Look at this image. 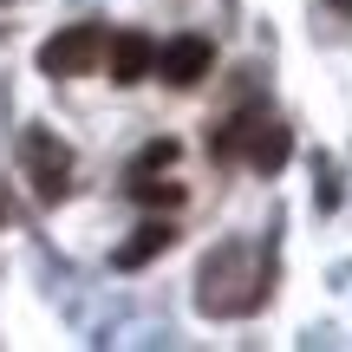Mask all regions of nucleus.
<instances>
[{
	"instance_id": "1",
	"label": "nucleus",
	"mask_w": 352,
	"mask_h": 352,
	"mask_svg": "<svg viewBox=\"0 0 352 352\" xmlns=\"http://www.w3.org/2000/svg\"><path fill=\"white\" fill-rule=\"evenodd\" d=\"M98 52H104V33H98V26H65L59 39H46L39 65H46L52 78H72V72H85V65H98Z\"/></svg>"
},
{
	"instance_id": "2",
	"label": "nucleus",
	"mask_w": 352,
	"mask_h": 352,
	"mask_svg": "<svg viewBox=\"0 0 352 352\" xmlns=\"http://www.w3.org/2000/svg\"><path fill=\"white\" fill-rule=\"evenodd\" d=\"M157 65H164L170 85H196V78L215 65V46L202 33H183V39H170V46H164V59H157Z\"/></svg>"
},
{
	"instance_id": "3",
	"label": "nucleus",
	"mask_w": 352,
	"mask_h": 352,
	"mask_svg": "<svg viewBox=\"0 0 352 352\" xmlns=\"http://www.w3.org/2000/svg\"><path fill=\"white\" fill-rule=\"evenodd\" d=\"M151 59H157V52H151L144 33H118L111 39V78H118V85H138V78L151 72Z\"/></svg>"
},
{
	"instance_id": "4",
	"label": "nucleus",
	"mask_w": 352,
	"mask_h": 352,
	"mask_svg": "<svg viewBox=\"0 0 352 352\" xmlns=\"http://www.w3.org/2000/svg\"><path fill=\"white\" fill-rule=\"evenodd\" d=\"M26 157H33V170H39V189H46V196H59V176H65V151H59V144H52V138H33V144H26Z\"/></svg>"
},
{
	"instance_id": "5",
	"label": "nucleus",
	"mask_w": 352,
	"mask_h": 352,
	"mask_svg": "<svg viewBox=\"0 0 352 352\" xmlns=\"http://www.w3.org/2000/svg\"><path fill=\"white\" fill-rule=\"evenodd\" d=\"M170 248V228H144V241H131V248H118V267H138L144 254H164Z\"/></svg>"
}]
</instances>
